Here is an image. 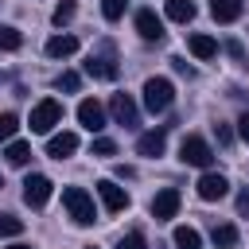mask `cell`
<instances>
[{"label":"cell","instance_id":"cell-1","mask_svg":"<svg viewBox=\"0 0 249 249\" xmlns=\"http://www.w3.org/2000/svg\"><path fill=\"white\" fill-rule=\"evenodd\" d=\"M62 206H66V214L74 218V226H93V222H97L93 198H89V191H82V187H66V191H62Z\"/></svg>","mask_w":249,"mask_h":249},{"label":"cell","instance_id":"cell-2","mask_svg":"<svg viewBox=\"0 0 249 249\" xmlns=\"http://www.w3.org/2000/svg\"><path fill=\"white\" fill-rule=\"evenodd\" d=\"M175 101V86L167 78H148L144 82V109L148 113H167Z\"/></svg>","mask_w":249,"mask_h":249},{"label":"cell","instance_id":"cell-3","mask_svg":"<svg viewBox=\"0 0 249 249\" xmlns=\"http://www.w3.org/2000/svg\"><path fill=\"white\" fill-rule=\"evenodd\" d=\"M27 124H31V132H39V136H47L54 124H62V105L54 101V97H43L35 109H31V117H27Z\"/></svg>","mask_w":249,"mask_h":249},{"label":"cell","instance_id":"cell-4","mask_svg":"<svg viewBox=\"0 0 249 249\" xmlns=\"http://www.w3.org/2000/svg\"><path fill=\"white\" fill-rule=\"evenodd\" d=\"M179 160L191 163V167H210V163H214V152H210V144H206L202 136H183V144H179Z\"/></svg>","mask_w":249,"mask_h":249},{"label":"cell","instance_id":"cell-5","mask_svg":"<svg viewBox=\"0 0 249 249\" xmlns=\"http://www.w3.org/2000/svg\"><path fill=\"white\" fill-rule=\"evenodd\" d=\"M51 191H54V183H51L47 175H39V171L23 179V202L35 206V210H43V206L51 202Z\"/></svg>","mask_w":249,"mask_h":249},{"label":"cell","instance_id":"cell-6","mask_svg":"<svg viewBox=\"0 0 249 249\" xmlns=\"http://www.w3.org/2000/svg\"><path fill=\"white\" fill-rule=\"evenodd\" d=\"M109 113H113V121L124 124V128H136V124H140V109H136V101H132L128 93H113V97H109Z\"/></svg>","mask_w":249,"mask_h":249},{"label":"cell","instance_id":"cell-7","mask_svg":"<svg viewBox=\"0 0 249 249\" xmlns=\"http://www.w3.org/2000/svg\"><path fill=\"white\" fill-rule=\"evenodd\" d=\"M97 195H101V206H105L109 214H121V210H128V202H132L128 191L117 187L113 179H101V183H97Z\"/></svg>","mask_w":249,"mask_h":249},{"label":"cell","instance_id":"cell-8","mask_svg":"<svg viewBox=\"0 0 249 249\" xmlns=\"http://www.w3.org/2000/svg\"><path fill=\"white\" fill-rule=\"evenodd\" d=\"M86 74H89V78H101V82H113V78H117L113 47H105L101 54H89V58H86Z\"/></svg>","mask_w":249,"mask_h":249},{"label":"cell","instance_id":"cell-9","mask_svg":"<svg viewBox=\"0 0 249 249\" xmlns=\"http://www.w3.org/2000/svg\"><path fill=\"white\" fill-rule=\"evenodd\" d=\"M179 202H183V198H179V191H175V187H163V191L152 198V206H148V210H152V218H156V222H167V218H175V214H179Z\"/></svg>","mask_w":249,"mask_h":249},{"label":"cell","instance_id":"cell-10","mask_svg":"<svg viewBox=\"0 0 249 249\" xmlns=\"http://www.w3.org/2000/svg\"><path fill=\"white\" fill-rule=\"evenodd\" d=\"M226 191H230V179L222 171H206L198 179V198L202 202H218V198H226Z\"/></svg>","mask_w":249,"mask_h":249},{"label":"cell","instance_id":"cell-11","mask_svg":"<svg viewBox=\"0 0 249 249\" xmlns=\"http://www.w3.org/2000/svg\"><path fill=\"white\" fill-rule=\"evenodd\" d=\"M136 31H140V39L160 43V39H163V19H160L152 8H140V12H136Z\"/></svg>","mask_w":249,"mask_h":249},{"label":"cell","instance_id":"cell-12","mask_svg":"<svg viewBox=\"0 0 249 249\" xmlns=\"http://www.w3.org/2000/svg\"><path fill=\"white\" fill-rule=\"evenodd\" d=\"M78 121H82V128H89V132H101V128H105V105L93 101V97H86V101L78 105Z\"/></svg>","mask_w":249,"mask_h":249},{"label":"cell","instance_id":"cell-13","mask_svg":"<svg viewBox=\"0 0 249 249\" xmlns=\"http://www.w3.org/2000/svg\"><path fill=\"white\" fill-rule=\"evenodd\" d=\"M163 148H167V124H163V128H152V132H144V136L136 140V152L148 156V160L163 156Z\"/></svg>","mask_w":249,"mask_h":249},{"label":"cell","instance_id":"cell-14","mask_svg":"<svg viewBox=\"0 0 249 249\" xmlns=\"http://www.w3.org/2000/svg\"><path fill=\"white\" fill-rule=\"evenodd\" d=\"M78 152V136L74 132H54L51 140H47V156L51 160H66V156H74Z\"/></svg>","mask_w":249,"mask_h":249},{"label":"cell","instance_id":"cell-15","mask_svg":"<svg viewBox=\"0 0 249 249\" xmlns=\"http://www.w3.org/2000/svg\"><path fill=\"white\" fill-rule=\"evenodd\" d=\"M210 16L218 23H233L241 16V0H210Z\"/></svg>","mask_w":249,"mask_h":249},{"label":"cell","instance_id":"cell-16","mask_svg":"<svg viewBox=\"0 0 249 249\" xmlns=\"http://www.w3.org/2000/svg\"><path fill=\"white\" fill-rule=\"evenodd\" d=\"M78 51V39L74 35H54V39H47V54L51 58H70Z\"/></svg>","mask_w":249,"mask_h":249},{"label":"cell","instance_id":"cell-17","mask_svg":"<svg viewBox=\"0 0 249 249\" xmlns=\"http://www.w3.org/2000/svg\"><path fill=\"white\" fill-rule=\"evenodd\" d=\"M187 51H191L195 58H214V54H218V43H214L210 35H202V31H198V35H191V39H187Z\"/></svg>","mask_w":249,"mask_h":249},{"label":"cell","instance_id":"cell-18","mask_svg":"<svg viewBox=\"0 0 249 249\" xmlns=\"http://www.w3.org/2000/svg\"><path fill=\"white\" fill-rule=\"evenodd\" d=\"M163 8H167V19H175V23H191L195 19V0H167Z\"/></svg>","mask_w":249,"mask_h":249},{"label":"cell","instance_id":"cell-19","mask_svg":"<svg viewBox=\"0 0 249 249\" xmlns=\"http://www.w3.org/2000/svg\"><path fill=\"white\" fill-rule=\"evenodd\" d=\"M210 241H214L218 249H233V245H237V226H230V222L214 226V230H210Z\"/></svg>","mask_w":249,"mask_h":249},{"label":"cell","instance_id":"cell-20","mask_svg":"<svg viewBox=\"0 0 249 249\" xmlns=\"http://www.w3.org/2000/svg\"><path fill=\"white\" fill-rule=\"evenodd\" d=\"M4 156H8V163H12V167H27V163H31V144H23V140H12Z\"/></svg>","mask_w":249,"mask_h":249},{"label":"cell","instance_id":"cell-21","mask_svg":"<svg viewBox=\"0 0 249 249\" xmlns=\"http://www.w3.org/2000/svg\"><path fill=\"white\" fill-rule=\"evenodd\" d=\"M171 241H175V249H202V237H198V230H191V226H179Z\"/></svg>","mask_w":249,"mask_h":249},{"label":"cell","instance_id":"cell-22","mask_svg":"<svg viewBox=\"0 0 249 249\" xmlns=\"http://www.w3.org/2000/svg\"><path fill=\"white\" fill-rule=\"evenodd\" d=\"M74 16H78V4H74V0H62V4L54 8V16H51V19H54V27H66Z\"/></svg>","mask_w":249,"mask_h":249},{"label":"cell","instance_id":"cell-23","mask_svg":"<svg viewBox=\"0 0 249 249\" xmlns=\"http://www.w3.org/2000/svg\"><path fill=\"white\" fill-rule=\"evenodd\" d=\"M19 233H23V218L0 214V237H19Z\"/></svg>","mask_w":249,"mask_h":249},{"label":"cell","instance_id":"cell-24","mask_svg":"<svg viewBox=\"0 0 249 249\" xmlns=\"http://www.w3.org/2000/svg\"><path fill=\"white\" fill-rule=\"evenodd\" d=\"M19 43H23V35L8 23H0V51H19Z\"/></svg>","mask_w":249,"mask_h":249},{"label":"cell","instance_id":"cell-25","mask_svg":"<svg viewBox=\"0 0 249 249\" xmlns=\"http://www.w3.org/2000/svg\"><path fill=\"white\" fill-rule=\"evenodd\" d=\"M16 128H19V117H16V113H0V144H4V140H12V136H16Z\"/></svg>","mask_w":249,"mask_h":249},{"label":"cell","instance_id":"cell-26","mask_svg":"<svg viewBox=\"0 0 249 249\" xmlns=\"http://www.w3.org/2000/svg\"><path fill=\"white\" fill-rule=\"evenodd\" d=\"M54 86H58V89H66V93H78V86H82V78H78V74H74V70H62V74H58V82H54Z\"/></svg>","mask_w":249,"mask_h":249},{"label":"cell","instance_id":"cell-27","mask_svg":"<svg viewBox=\"0 0 249 249\" xmlns=\"http://www.w3.org/2000/svg\"><path fill=\"white\" fill-rule=\"evenodd\" d=\"M124 4H128V0H101V16H105V19H121V16H124Z\"/></svg>","mask_w":249,"mask_h":249},{"label":"cell","instance_id":"cell-28","mask_svg":"<svg viewBox=\"0 0 249 249\" xmlns=\"http://www.w3.org/2000/svg\"><path fill=\"white\" fill-rule=\"evenodd\" d=\"M117 249H148V241H144L140 230H132V233H124V237L117 241Z\"/></svg>","mask_w":249,"mask_h":249},{"label":"cell","instance_id":"cell-29","mask_svg":"<svg viewBox=\"0 0 249 249\" xmlns=\"http://www.w3.org/2000/svg\"><path fill=\"white\" fill-rule=\"evenodd\" d=\"M89 152H93V156H117V144H113L109 136H97V140L89 144Z\"/></svg>","mask_w":249,"mask_h":249},{"label":"cell","instance_id":"cell-30","mask_svg":"<svg viewBox=\"0 0 249 249\" xmlns=\"http://www.w3.org/2000/svg\"><path fill=\"white\" fill-rule=\"evenodd\" d=\"M214 136H218V144H222V148H230V144H233V132H230V124H222V121L214 124Z\"/></svg>","mask_w":249,"mask_h":249},{"label":"cell","instance_id":"cell-31","mask_svg":"<svg viewBox=\"0 0 249 249\" xmlns=\"http://www.w3.org/2000/svg\"><path fill=\"white\" fill-rule=\"evenodd\" d=\"M237 136L249 144V113H241V117H237Z\"/></svg>","mask_w":249,"mask_h":249},{"label":"cell","instance_id":"cell-32","mask_svg":"<svg viewBox=\"0 0 249 249\" xmlns=\"http://www.w3.org/2000/svg\"><path fill=\"white\" fill-rule=\"evenodd\" d=\"M171 66H175V74H187V78H191V74H195V70H191V66H187V58H171Z\"/></svg>","mask_w":249,"mask_h":249},{"label":"cell","instance_id":"cell-33","mask_svg":"<svg viewBox=\"0 0 249 249\" xmlns=\"http://www.w3.org/2000/svg\"><path fill=\"white\" fill-rule=\"evenodd\" d=\"M237 214H249V187L237 195Z\"/></svg>","mask_w":249,"mask_h":249},{"label":"cell","instance_id":"cell-34","mask_svg":"<svg viewBox=\"0 0 249 249\" xmlns=\"http://www.w3.org/2000/svg\"><path fill=\"white\" fill-rule=\"evenodd\" d=\"M226 51H230V54H233V58H237V62H245V51H241V43H230V47H226Z\"/></svg>","mask_w":249,"mask_h":249},{"label":"cell","instance_id":"cell-35","mask_svg":"<svg viewBox=\"0 0 249 249\" xmlns=\"http://www.w3.org/2000/svg\"><path fill=\"white\" fill-rule=\"evenodd\" d=\"M8 249H31V245H8Z\"/></svg>","mask_w":249,"mask_h":249},{"label":"cell","instance_id":"cell-36","mask_svg":"<svg viewBox=\"0 0 249 249\" xmlns=\"http://www.w3.org/2000/svg\"><path fill=\"white\" fill-rule=\"evenodd\" d=\"M86 249H93V245H86Z\"/></svg>","mask_w":249,"mask_h":249},{"label":"cell","instance_id":"cell-37","mask_svg":"<svg viewBox=\"0 0 249 249\" xmlns=\"http://www.w3.org/2000/svg\"><path fill=\"white\" fill-rule=\"evenodd\" d=\"M0 82H4V74H0Z\"/></svg>","mask_w":249,"mask_h":249},{"label":"cell","instance_id":"cell-38","mask_svg":"<svg viewBox=\"0 0 249 249\" xmlns=\"http://www.w3.org/2000/svg\"><path fill=\"white\" fill-rule=\"evenodd\" d=\"M0 187H4V179H0Z\"/></svg>","mask_w":249,"mask_h":249}]
</instances>
